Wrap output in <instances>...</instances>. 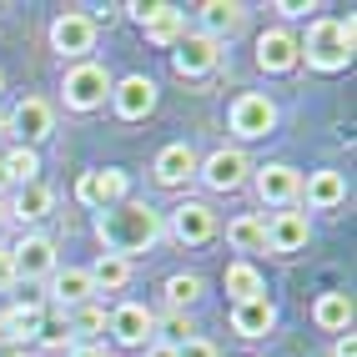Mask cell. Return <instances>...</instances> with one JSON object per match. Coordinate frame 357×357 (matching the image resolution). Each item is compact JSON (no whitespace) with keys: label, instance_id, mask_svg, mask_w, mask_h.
<instances>
[{"label":"cell","instance_id":"cell-1","mask_svg":"<svg viewBox=\"0 0 357 357\" xmlns=\"http://www.w3.org/2000/svg\"><path fill=\"white\" fill-rule=\"evenodd\" d=\"M96 242H101V252H111V257H136V252H151L161 236H166V222H161V211L151 206V202H136V197H126V202H116V206H106V211H96Z\"/></svg>","mask_w":357,"mask_h":357},{"label":"cell","instance_id":"cell-2","mask_svg":"<svg viewBox=\"0 0 357 357\" xmlns=\"http://www.w3.org/2000/svg\"><path fill=\"white\" fill-rule=\"evenodd\" d=\"M352 45H357V20L352 15H322L307 26V36L297 40V56L312 66V70H347L352 66Z\"/></svg>","mask_w":357,"mask_h":357},{"label":"cell","instance_id":"cell-3","mask_svg":"<svg viewBox=\"0 0 357 357\" xmlns=\"http://www.w3.org/2000/svg\"><path fill=\"white\" fill-rule=\"evenodd\" d=\"M106 96H111V70H106L101 61H76V66H66V76H61V101H66V111H76V116L101 111Z\"/></svg>","mask_w":357,"mask_h":357},{"label":"cell","instance_id":"cell-4","mask_svg":"<svg viewBox=\"0 0 357 357\" xmlns=\"http://www.w3.org/2000/svg\"><path fill=\"white\" fill-rule=\"evenodd\" d=\"M197 181L206 186V192H217V197L242 192V186L252 181V156L242 146H217L211 156L197 161Z\"/></svg>","mask_w":357,"mask_h":357},{"label":"cell","instance_id":"cell-5","mask_svg":"<svg viewBox=\"0 0 357 357\" xmlns=\"http://www.w3.org/2000/svg\"><path fill=\"white\" fill-rule=\"evenodd\" d=\"M227 126H231L236 141H261V136H272V131H277V101L261 96V91H242V96L231 101V111H227Z\"/></svg>","mask_w":357,"mask_h":357},{"label":"cell","instance_id":"cell-6","mask_svg":"<svg viewBox=\"0 0 357 357\" xmlns=\"http://www.w3.org/2000/svg\"><path fill=\"white\" fill-rule=\"evenodd\" d=\"M51 51L61 61H91V51H96V20H91L86 10H61L51 20Z\"/></svg>","mask_w":357,"mask_h":357},{"label":"cell","instance_id":"cell-7","mask_svg":"<svg viewBox=\"0 0 357 357\" xmlns=\"http://www.w3.org/2000/svg\"><path fill=\"white\" fill-rule=\"evenodd\" d=\"M56 131V111L51 101H40V96H20L15 111L6 116V136H15V146H40V141H51Z\"/></svg>","mask_w":357,"mask_h":357},{"label":"cell","instance_id":"cell-8","mask_svg":"<svg viewBox=\"0 0 357 357\" xmlns=\"http://www.w3.org/2000/svg\"><path fill=\"white\" fill-rule=\"evenodd\" d=\"M131 197V176L121 172V166H96V172H81L76 176V202L91 206V211H106L116 202Z\"/></svg>","mask_w":357,"mask_h":357},{"label":"cell","instance_id":"cell-9","mask_svg":"<svg viewBox=\"0 0 357 357\" xmlns=\"http://www.w3.org/2000/svg\"><path fill=\"white\" fill-rule=\"evenodd\" d=\"M106 332H111V342L116 347H151L156 342V312L146 302H121L116 312L106 317Z\"/></svg>","mask_w":357,"mask_h":357},{"label":"cell","instance_id":"cell-10","mask_svg":"<svg viewBox=\"0 0 357 357\" xmlns=\"http://www.w3.org/2000/svg\"><path fill=\"white\" fill-rule=\"evenodd\" d=\"M10 267H15V282H45L61 267V261H56V242L45 231H26L10 247Z\"/></svg>","mask_w":357,"mask_h":357},{"label":"cell","instance_id":"cell-11","mask_svg":"<svg viewBox=\"0 0 357 357\" xmlns=\"http://www.w3.org/2000/svg\"><path fill=\"white\" fill-rule=\"evenodd\" d=\"M217 66H222V45H217V40H206L202 31L181 36V40L172 45V70H176L181 81H206Z\"/></svg>","mask_w":357,"mask_h":357},{"label":"cell","instance_id":"cell-12","mask_svg":"<svg viewBox=\"0 0 357 357\" xmlns=\"http://www.w3.org/2000/svg\"><path fill=\"white\" fill-rule=\"evenodd\" d=\"M252 192L261 206H292L302 192V172L287 161H267V166H252Z\"/></svg>","mask_w":357,"mask_h":357},{"label":"cell","instance_id":"cell-13","mask_svg":"<svg viewBox=\"0 0 357 357\" xmlns=\"http://www.w3.org/2000/svg\"><path fill=\"white\" fill-rule=\"evenodd\" d=\"M166 222V236L181 247H206L211 236H217V211H211L206 202H181L172 217H161Z\"/></svg>","mask_w":357,"mask_h":357},{"label":"cell","instance_id":"cell-14","mask_svg":"<svg viewBox=\"0 0 357 357\" xmlns=\"http://www.w3.org/2000/svg\"><path fill=\"white\" fill-rule=\"evenodd\" d=\"M111 111L121 116V121H146V116L156 111V81L151 76H121V81H111Z\"/></svg>","mask_w":357,"mask_h":357},{"label":"cell","instance_id":"cell-15","mask_svg":"<svg viewBox=\"0 0 357 357\" xmlns=\"http://www.w3.org/2000/svg\"><path fill=\"white\" fill-rule=\"evenodd\" d=\"M197 151H192V141H172V146H161L156 151V161H151V176H156V186H166V192H176V186H186V181H197Z\"/></svg>","mask_w":357,"mask_h":357},{"label":"cell","instance_id":"cell-16","mask_svg":"<svg viewBox=\"0 0 357 357\" xmlns=\"http://www.w3.org/2000/svg\"><path fill=\"white\" fill-rule=\"evenodd\" d=\"M257 66L267 70V76H287V70H297V66H302V56H297V36H292L287 26L261 31V36H257Z\"/></svg>","mask_w":357,"mask_h":357},{"label":"cell","instance_id":"cell-17","mask_svg":"<svg viewBox=\"0 0 357 357\" xmlns=\"http://www.w3.org/2000/svg\"><path fill=\"white\" fill-rule=\"evenodd\" d=\"M307 242H312V222H307V211H277V217L267 222V252L277 257H297L307 252Z\"/></svg>","mask_w":357,"mask_h":357},{"label":"cell","instance_id":"cell-18","mask_svg":"<svg viewBox=\"0 0 357 357\" xmlns=\"http://www.w3.org/2000/svg\"><path fill=\"white\" fill-rule=\"evenodd\" d=\"M45 287H51V302L61 307V317H70L86 302H96V287H91L86 267H56L51 277H45Z\"/></svg>","mask_w":357,"mask_h":357},{"label":"cell","instance_id":"cell-19","mask_svg":"<svg viewBox=\"0 0 357 357\" xmlns=\"http://www.w3.org/2000/svg\"><path fill=\"white\" fill-rule=\"evenodd\" d=\"M197 26H202V36L206 40H231L236 31L247 26V6L242 0H206V6H197Z\"/></svg>","mask_w":357,"mask_h":357},{"label":"cell","instance_id":"cell-20","mask_svg":"<svg viewBox=\"0 0 357 357\" xmlns=\"http://www.w3.org/2000/svg\"><path fill=\"white\" fill-rule=\"evenodd\" d=\"M297 202H307L312 211H337V206L347 202V176L332 172V166H322V172H307Z\"/></svg>","mask_w":357,"mask_h":357},{"label":"cell","instance_id":"cell-21","mask_svg":"<svg viewBox=\"0 0 357 357\" xmlns=\"http://www.w3.org/2000/svg\"><path fill=\"white\" fill-rule=\"evenodd\" d=\"M272 327H277V307H272V297L231 302V332H236V337H247V342H257V337H267Z\"/></svg>","mask_w":357,"mask_h":357},{"label":"cell","instance_id":"cell-22","mask_svg":"<svg viewBox=\"0 0 357 357\" xmlns=\"http://www.w3.org/2000/svg\"><path fill=\"white\" fill-rule=\"evenodd\" d=\"M56 211V192L45 181H26V186H15L10 192V206H6V217H20V222H45Z\"/></svg>","mask_w":357,"mask_h":357},{"label":"cell","instance_id":"cell-23","mask_svg":"<svg viewBox=\"0 0 357 357\" xmlns=\"http://www.w3.org/2000/svg\"><path fill=\"white\" fill-rule=\"evenodd\" d=\"M0 322H6V342H10V347L36 342L40 327H45V307H40V302H15V307L0 312Z\"/></svg>","mask_w":357,"mask_h":357},{"label":"cell","instance_id":"cell-24","mask_svg":"<svg viewBox=\"0 0 357 357\" xmlns=\"http://www.w3.org/2000/svg\"><path fill=\"white\" fill-rule=\"evenodd\" d=\"M222 287H227V297H231V302L267 297V282H261V272H257V261H252V257H236V261H227Z\"/></svg>","mask_w":357,"mask_h":357},{"label":"cell","instance_id":"cell-25","mask_svg":"<svg viewBox=\"0 0 357 357\" xmlns=\"http://www.w3.org/2000/svg\"><path fill=\"white\" fill-rule=\"evenodd\" d=\"M141 31H146L151 45H176V40L186 36V10H181V6H166V0H156V10H151V20H146Z\"/></svg>","mask_w":357,"mask_h":357},{"label":"cell","instance_id":"cell-26","mask_svg":"<svg viewBox=\"0 0 357 357\" xmlns=\"http://www.w3.org/2000/svg\"><path fill=\"white\" fill-rule=\"evenodd\" d=\"M312 322L322 327V332H352V297L347 292H322L317 302H312Z\"/></svg>","mask_w":357,"mask_h":357},{"label":"cell","instance_id":"cell-27","mask_svg":"<svg viewBox=\"0 0 357 357\" xmlns=\"http://www.w3.org/2000/svg\"><path fill=\"white\" fill-rule=\"evenodd\" d=\"M227 242L236 252H267V222H261L257 211H242V217L227 222Z\"/></svg>","mask_w":357,"mask_h":357},{"label":"cell","instance_id":"cell-28","mask_svg":"<svg viewBox=\"0 0 357 357\" xmlns=\"http://www.w3.org/2000/svg\"><path fill=\"white\" fill-rule=\"evenodd\" d=\"M91 287H96V292H121L126 287V282H131V261L126 257H111V252H101L96 261H91Z\"/></svg>","mask_w":357,"mask_h":357},{"label":"cell","instance_id":"cell-29","mask_svg":"<svg viewBox=\"0 0 357 357\" xmlns=\"http://www.w3.org/2000/svg\"><path fill=\"white\" fill-rule=\"evenodd\" d=\"M202 292H206V287H202L197 272H172V277H166V307H172V312H186Z\"/></svg>","mask_w":357,"mask_h":357},{"label":"cell","instance_id":"cell-30","mask_svg":"<svg viewBox=\"0 0 357 357\" xmlns=\"http://www.w3.org/2000/svg\"><path fill=\"white\" fill-rule=\"evenodd\" d=\"M0 161H6V172H10V181H15V186L40 181V176H36V172H40V151H31V146H10Z\"/></svg>","mask_w":357,"mask_h":357},{"label":"cell","instance_id":"cell-31","mask_svg":"<svg viewBox=\"0 0 357 357\" xmlns=\"http://www.w3.org/2000/svg\"><path fill=\"white\" fill-rule=\"evenodd\" d=\"M186 337H197V322H192V312H166V317H156V342H166V347H181Z\"/></svg>","mask_w":357,"mask_h":357},{"label":"cell","instance_id":"cell-32","mask_svg":"<svg viewBox=\"0 0 357 357\" xmlns=\"http://www.w3.org/2000/svg\"><path fill=\"white\" fill-rule=\"evenodd\" d=\"M106 307H96V302H86V307H76V312H70L66 322H70V332H76V342H86L91 332H106Z\"/></svg>","mask_w":357,"mask_h":357},{"label":"cell","instance_id":"cell-33","mask_svg":"<svg viewBox=\"0 0 357 357\" xmlns=\"http://www.w3.org/2000/svg\"><path fill=\"white\" fill-rule=\"evenodd\" d=\"M36 347H45V352H56V357H66L70 347H76V332H70V322L61 317V322H51L45 317V327H40V337H36Z\"/></svg>","mask_w":357,"mask_h":357},{"label":"cell","instance_id":"cell-34","mask_svg":"<svg viewBox=\"0 0 357 357\" xmlns=\"http://www.w3.org/2000/svg\"><path fill=\"white\" fill-rule=\"evenodd\" d=\"M176 357H222V347L211 342V337H202V332H197V337H186V342L176 347Z\"/></svg>","mask_w":357,"mask_h":357},{"label":"cell","instance_id":"cell-35","mask_svg":"<svg viewBox=\"0 0 357 357\" xmlns=\"http://www.w3.org/2000/svg\"><path fill=\"white\" fill-rule=\"evenodd\" d=\"M15 287V267H10V247H0V292Z\"/></svg>","mask_w":357,"mask_h":357},{"label":"cell","instance_id":"cell-36","mask_svg":"<svg viewBox=\"0 0 357 357\" xmlns=\"http://www.w3.org/2000/svg\"><path fill=\"white\" fill-rule=\"evenodd\" d=\"M332 357H357V337H352V332H337V342H332Z\"/></svg>","mask_w":357,"mask_h":357},{"label":"cell","instance_id":"cell-37","mask_svg":"<svg viewBox=\"0 0 357 357\" xmlns=\"http://www.w3.org/2000/svg\"><path fill=\"white\" fill-rule=\"evenodd\" d=\"M66 357H111V352H106V347H96V342H76Z\"/></svg>","mask_w":357,"mask_h":357},{"label":"cell","instance_id":"cell-38","mask_svg":"<svg viewBox=\"0 0 357 357\" xmlns=\"http://www.w3.org/2000/svg\"><path fill=\"white\" fill-rule=\"evenodd\" d=\"M277 10H282V15H307V10H317V6H312V0H307V6H302V0H282Z\"/></svg>","mask_w":357,"mask_h":357},{"label":"cell","instance_id":"cell-39","mask_svg":"<svg viewBox=\"0 0 357 357\" xmlns=\"http://www.w3.org/2000/svg\"><path fill=\"white\" fill-rule=\"evenodd\" d=\"M141 357H176V347H166V342H151V347H141Z\"/></svg>","mask_w":357,"mask_h":357},{"label":"cell","instance_id":"cell-40","mask_svg":"<svg viewBox=\"0 0 357 357\" xmlns=\"http://www.w3.org/2000/svg\"><path fill=\"white\" fill-rule=\"evenodd\" d=\"M15 192V181H10V172H6V161H0V202H6Z\"/></svg>","mask_w":357,"mask_h":357},{"label":"cell","instance_id":"cell-41","mask_svg":"<svg viewBox=\"0 0 357 357\" xmlns=\"http://www.w3.org/2000/svg\"><path fill=\"white\" fill-rule=\"evenodd\" d=\"M0 357H26V347H10V342H0Z\"/></svg>","mask_w":357,"mask_h":357},{"label":"cell","instance_id":"cell-42","mask_svg":"<svg viewBox=\"0 0 357 357\" xmlns=\"http://www.w3.org/2000/svg\"><path fill=\"white\" fill-rule=\"evenodd\" d=\"M0 136H6V111H0Z\"/></svg>","mask_w":357,"mask_h":357},{"label":"cell","instance_id":"cell-43","mask_svg":"<svg viewBox=\"0 0 357 357\" xmlns=\"http://www.w3.org/2000/svg\"><path fill=\"white\" fill-rule=\"evenodd\" d=\"M0 227H6V202H0Z\"/></svg>","mask_w":357,"mask_h":357},{"label":"cell","instance_id":"cell-44","mask_svg":"<svg viewBox=\"0 0 357 357\" xmlns=\"http://www.w3.org/2000/svg\"><path fill=\"white\" fill-rule=\"evenodd\" d=\"M0 91H6V70H0Z\"/></svg>","mask_w":357,"mask_h":357},{"label":"cell","instance_id":"cell-45","mask_svg":"<svg viewBox=\"0 0 357 357\" xmlns=\"http://www.w3.org/2000/svg\"><path fill=\"white\" fill-rule=\"evenodd\" d=\"M0 342H6V322H0Z\"/></svg>","mask_w":357,"mask_h":357}]
</instances>
